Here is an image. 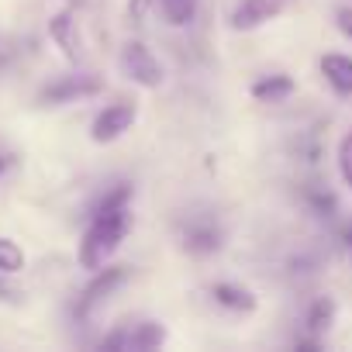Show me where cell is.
Returning <instances> with one entry per match:
<instances>
[{
  "instance_id": "1",
  "label": "cell",
  "mask_w": 352,
  "mask_h": 352,
  "mask_svg": "<svg viewBox=\"0 0 352 352\" xmlns=\"http://www.w3.org/2000/svg\"><path fill=\"white\" fill-rule=\"evenodd\" d=\"M131 194H135L131 184H118L97 201L90 225H87L80 249H76V259L83 270H90V273L104 270L118 256V249L124 245V239L131 232Z\"/></svg>"
},
{
  "instance_id": "2",
  "label": "cell",
  "mask_w": 352,
  "mask_h": 352,
  "mask_svg": "<svg viewBox=\"0 0 352 352\" xmlns=\"http://www.w3.org/2000/svg\"><path fill=\"white\" fill-rule=\"evenodd\" d=\"M118 69H121V76H124L128 83H135V87H142V90H159V87L166 83V69H162L159 56H155L145 42H138V38H128V42L121 45V52H118Z\"/></svg>"
},
{
  "instance_id": "3",
  "label": "cell",
  "mask_w": 352,
  "mask_h": 352,
  "mask_svg": "<svg viewBox=\"0 0 352 352\" xmlns=\"http://www.w3.org/2000/svg\"><path fill=\"white\" fill-rule=\"evenodd\" d=\"M297 0H235V8L228 14V28L232 32H259L270 21L283 18Z\"/></svg>"
},
{
  "instance_id": "4",
  "label": "cell",
  "mask_w": 352,
  "mask_h": 352,
  "mask_svg": "<svg viewBox=\"0 0 352 352\" xmlns=\"http://www.w3.org/2000/svg\"><path fill=\"white\" fill-rule=\"evenodd\" d=\"M135 121H138V104H131V100H114V104H107V107H100V111L94 114V121H90V138H94L97 145H111V142L124 138Z\"/></svg>"
},
{
  "instance_id": "5",
  "label": "cell",
  "mask_w": 352,
  "mask_h": 352,
  "mask_svg": "<svg viewBox=\"0 0 352 352\" xmlns=\"http://www.w3.org/2000/svg\"><path fill=\"white\" fill-rule=\"evenodd\" d=\"M128 276H131V266H104V270H97L94 273V280L87 283V290L80 294V300H76V318L80 321H87L114 290H121L124 283H128Z\"/></svg>"
},
{
  "instance_id": "6",
  "label": "cell",
  "mask_w": 352,
  "mask_h": 352,
  "mask_svg": "<svg viewBox=\"0 0 352 352\" xmlns=\"http://www.w3.org/2000/svg\"><path fill=\"white\" fill-rule=\"evenodd\" d=\"M100 87H104L100 76H94V73H73V76H59V80H52L49 87H42L38 100H42L45 107H63V104L94 97Z\"/></svg>"
},
{
  "instance_id": "7",
  "label": "cell",
  "mask_w": 352,
  "mask_h": 352,
  "mask_svg": "<svg viewBox=\"0 0 352 352\" xmlns=\"http://www.w3.org/2000/svg\"><path fill=\"white\" fill-rule=\"evenodd\" d=\"M162 342H166V328L159 321H142L135 328H121V331L104 338L107 349H128V352L131 349L135 352H148V349H159Z\"/></svg>"
},
{
  "instance_id": "8",
  "label": "cell",
  "mask_w": 352,
  "mask_h": 352,
  "mask_svg": "<svg viewBox=\"0 0 352 352\" xmlns=\"http://www.w3.org/2000/svg\"><path fill=\"white\" fill-rule=\"evenodd\" d=\"M49 35H52L56 49H59L73 66L83 63V35H80V21H76L73 11H59V14H52V21H49Z\"/></svg>"
},
{
  "instance_id": "9",
  "label": "cell",
  "mask_w": 352,
  "mask_h": 352,
  "mask_svg": "<svg viewBox=\"0 0 352 352\" xmlns=\"http://www.w3.org/2000/svg\"><path fill=\"white\" fill-rule=\"evenodd\" d=\"M318 69L338 97H352V56L349 52H324Z\"/></svg>"
},
{
  "instance_id": "10",
  "label": "cell",
  "mask_w": 352,
  "mask_h": 352,
  "mask_svg": "<svg viewBox=\"0 0 352 352\" xmlns=\"http://www.w3.org/2000/svg\"><path fill=\"white\" fill-rule=\"evenodd\" d=\"M249 94H252L259 104H287V100L297 94V80L287 76V73H266V76H259V80L249 87Z\"/></svg>"
},
{
  "instance_id": "11",
  "label": "cell",
  "mask_w": 352,
  "mask_h": 352,
  "mask_svg": "<svg viewBox=\"0 0 352 352\" xmlns=\"http://www.w3.org/2000/svg\"><path fill=\"white\" fill-rule=\"evenodd\" d=\"M184 249L194 256H211L221 249V228L214 221H190L184 232Z\"/></svg>"
},
{
  "instance_id": "12",
  "label": "cell",
  "mask_w": 352,
  "mask_h": 352,
  "mask_svg": "<svg viewBox=\"0 0 352 352\" xmlns=\"http://www.w3.org/2000/svg\"><path fill=\"white\" fill-rule=\"evenodd\" d=\"M211 297H214V304H221L225 311H235V314H252L259 307V297L242 283H214Z\"/></svg>"
},
{
  "instance_id": "13",
  "label": "cell",
  "mask_w": 352,
  "mask_h": 352,
  "mask_svg": "<svg viewBox=\"0 0 352 352\" xmlns=\"http://www.w3.org/2000/svg\"><path fill=\"white\" fill-rule=\"evenodd\" d=\"M155 8L169 28H190L197 21L201 0H155Z\"/></svg>"
},
{
  "instance_id": "14",
  "label": "cell",
  "mask_w": 352,
  "mask_h": 352,
  "mask_svg": "<svg viewBox=\"0 0 352 352\" xmlns=\"http://www.w3.org/2000/svg\"><path fill=\"white\" fill-rule=\"evenodd\" d=\"M335 300L331 297H314L311 300V307H307V318H304V324H307V331H314V335H321V331H328L331 324H335Z\"/></svg>"
},
{
  "instance_id": "15",
  "label": "cell",
  "mask_w": 352,
  "mask_h": 352,
  "mask_svg": "<svg viewBox=\"0 0 352 352\" xmlns=\"http://www.w3.org/2000/svg\"><path fill=\"white\" fill-rule=\"evenodd\" d=\"M25 270V249L14 242V239H4L0 235V273H21Z\"/></svg>"
},
{
  "instance_id": "16",
  "label": "cell",
  "mask_w": 352,
  "mask_h": 352,
  "mask_svg": "<svg viewBox=\"0 0 352 352\" xmlns=\"http://www.w3.org/2000/svg\"><path fill=\"white\" fill-rule=\"evenodd\" d=\"M335 166H338V176H342V184L352 190V128L338 138L335 145Z\"/></svg>"
},
{
  "instance_id": "17",
  "label": "cell",
  "mask_w": 352,
  "mask_h": 352,
  "mask_svg": "<svg viewBox=\"0 0 352 352\" xmlns=\"http://www.w3.org/2000/svg\"><path fill=\"white\" fill-rule=\"evenodd\" d=\"M304 197H307V208H311L314 214H321V218H331V214L338 211L335 194H331V190H324V187H311Z\"/></svg>"
},
{
  "instance_id": "18",
  "label": "cell",
  "mask_w": 352,
  "mask_h": 352,
  "mask_svg": "<svg viewBox=\"0 0 352 352\" xmlns=\"http://www.w3.org/2000/svg\"><path fill=\"white\" fill-rule=\"evenodd\" d=\"M335 28H338V35H342L345 42H352V4H342V8L335 11Z\"/></svg>"
},
{
  "instance_id": "19",
  "label": "cell",
  "mask_w": 352,
  "mask_h": 352,
  "mask_svg": "<svg viewBox=\"0 0 352 352\" xmlns=\"http://www.w3.org/2000/svg\"><path fill=\"white\" fill-rule=\"evenodd\" d=\"M152 8H155V0H128V18H131L135 25H142Z\"/></svg>"
},
{
  "instance_id": "20",
  "label": "cell",
  "mask_w": 352,
  "mask_h": 352,
  "mask_svg": "<svg viewBox=\"0 0 352 352\" xmlns=\"http://www.w3.org/2000/svg\"><path fill=\"white\" fill-rule=\"evenodd\" d=\"M342 242H345V249L352 252V225H345V228H342Z\"/></svg>"
},
{
  "instance_id": "21",
  "label": "cell",
  "mask_w": 352,
  "mask_h": 352,
  "mask_svg": "<svg viewBox=\"0 0 352 352\" xmlns=\"http://www.w3.org/2000/svg\"><path fill=\"white\" fill-rule=\"evenodd\" d=\"M4 169H8V155H0V176H4Z\"/></svg>"
}]
</instances>
